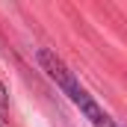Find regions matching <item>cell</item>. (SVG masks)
Returning <instances> with one entry per match:
<instances>
[{
    "label": "cell",
    "instance_id": "1",
    "mask_svg": "<svg viewBox=\"0 0 127 127\" xmlns=\"http://www.w3.org/2000/svg\"><path fill=\"white\" fill-rule=\"evenodd\" d=\"M35 59H38V65H41V71H44V74H47V77L62 89L65 95H68V100L83 112V118H86L92 127H115V124H118V121H115V118H112V115L97 103L95 97L77 83L74 71H71V68H68V65H65L53 50H44V47H41V50L35 53Z\"/></svg>",
    "mask_w": 127,
    "mask_h": 127
},
{
    "label": "cell",
    "instance_id": "2",
    "mask_svg": "<svg viewBox=\"0 0 127 127\" xmlns=\"http://www.w3.org/2000/svg\"><path fill=\"white\" fill-rule=\"evenodd\" d=\"M6 112H9V92H6V86L0 80V124L6 121Z\"/></svg>",
    "mask_w": 127,
    "mask_h": 127
}]
</instances>
